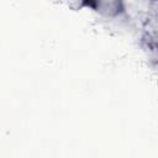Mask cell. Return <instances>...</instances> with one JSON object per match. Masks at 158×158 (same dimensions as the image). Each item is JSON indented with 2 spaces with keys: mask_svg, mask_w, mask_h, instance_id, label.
<instances>
[{
  "mask_svg": "<svg viewBox=\"0 0 158 158\" xmlns=\"http://www.w3.org/2000/svg\"><path fill=\"white\" fill-rule=\"evenodd\" d=\"M83 7L107 20H116L123 16L127 10L125 0H83L80 9Z\"/></svg>",
  "mask_w": 158,
  "mask_h": 158,
  "instance_id": "6da1fadb",
  "label": "cell"
},
{
  "mask_svg": "<svg viewBox=\"0 0 158 158\" xmlns=\"http://www.w3.org/2000/svg\"><path fill=\"white\" fill-rule=\"evenodd\" d=\"M58 1L62 2V4L68 5L72 9H80V5H81L83 0H58Z\"/></svg>",
  "mask_w": 158,
  "mask_h": 158,
  "instance_id": "7a4b0ae2",
  "label": "cell"
}]
</instances>
